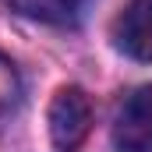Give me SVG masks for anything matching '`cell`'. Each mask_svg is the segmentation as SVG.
Listing matches in <instances>:
<instances>
[{
  "mask_svg": "<svg viewBox=\"0 0 152 152\" xmlns=\"http://www.w3.org/2000/svg\"><path fill=\"white\" fill-rule=\"evenodd\" d=\"M46 124H50L53 149L57 152H75L88 138V131H92V103H88V96L78 85L57 88V96L50 103V113H46Z\"/></svg>",
  "mask_w": 152,
  "mask_h": 152,
  "instance_id": "1",
  "label": "cell"
},
{
  "mask_svg": "<svg viewBox=\"0 0 152 152\" xmlns=\"http://www.w3.org/2000/svg\"><path fill=\"white\" fill-rule=\"evenodd\" d=\"M117 152H152V85L131 88L113 113Z\"/></svg>",
  "mask_w": 152,
  "mask_h": 152,
  "instance_id": "2",
  "label": "cell"
},
{
  "mask_svg": "<svg viewBox=\"0 0 152 152\" xmlns=\"http://www.w3.org/2000/svg\"><path fill=\"white\" fill-rule=\"evenodd\" d=\"M113 42L134 60H152V0H131L117 14Z\"/></svg>",
  "mask_w": 152,
  "mask_h": 152,
  "instance_id": "3",
  "label": "cell"
},
{
  "mask_svg": "<svg viewBox=\"0 0 152 152\" xmlns=\"http://www.w3.org/2000/svg\"><path fill=\"white\" fill-rule=\"evenodd\" d=\"M18 14L46 21V25H75L81 11L88 7V0H7Z\"/></svg>",
  "mask_w": 152,
  "mask_h": 152,
  "instance_id": "4",
  "label": "cell"
},
{
  "mask_svg": "<svg viewBox=\"0 0 152 152\" xmlns=\"http://www.w3.org/2000/svg\"><path fill=\"white\" fill-rule=\"evenodd\" d=\"M21 99V78H18V67L0 53V120L11 113Z\"/></svg>",
  "mask_w": 152,
  "mask_h": 152,
  "instance_id": "5",
  "label": "cell"
}]
</instances>
